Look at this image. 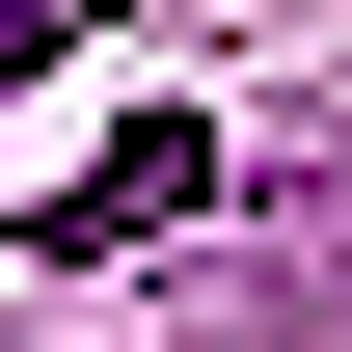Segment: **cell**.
<instances>
[{"label": "cell", "instance_id": "cell-1", "mask_svg": "<svg viewBox=\"0 0 352 352\" xmlns=\"http://www.w3.org/2000/svg\"><path fill=\"white\" fill-rule=\"evenodd\" d=\"M28 54H54V0H0V82H28Z\"/></svg>", "mask_w": 352, "mask_h": 352}]
</instances>
